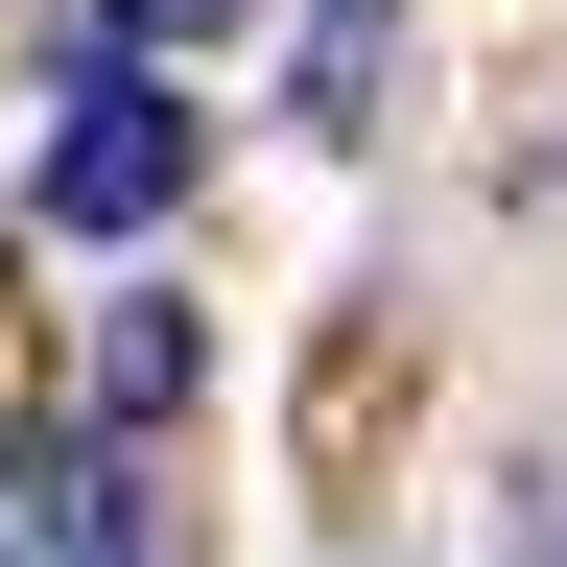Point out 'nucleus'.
<instances>
[{
    "instance_id": "nucleus-4",
    "label": "nucleus",
    "mask_w": 567,
    "mask_h": 567,
    "mask_svg": "<svg viewBox=\"0 0 567 567\" xmlns=\"http://www.w3.org/2000/svg\"><path fill=\"white\" fill-rule=\"evenodd\" d=\"M379 95V0H308V118H354Z\"/></svg>"
},
{
    "instance_id": "nucleus-1",
    "label": "nucleus",
    "mask_w": 567,
    "mask_h": 567,
    "mask_svg": "<svg viewBox=\"0 0 567 567\" xmlns=\"http://www.w3.org/2000/svg\"><path fill=\"white\" fill-rule=\"evenodd\" d=\"M48 237H142V213H166L189 189V95H166V71H71V118H48Z\"/></svg>"
},
{
    "instance_id": "nucleus-2",
    "label": "nucleus",
    "mask_w": 567,
    "mask_h": 567,
    "mask_svg": "<svg viewBox=\"0 0 567 567\" xmlns=\"http://www.w3.org/2000/svg\"><path fill=\"white\" fill-rule=\"evenodd\" d=\"M166 402H189V308H95V450H142Z\"/></svg>"
},
{
    "instance_id": "nucleus-5",
    "label": "nucleus",
    "mask_w": 567,
    "mask_h": 567,
    "mask_svg": "<svg viewBox=\"0 0 567 567\" xmlns=\"http://www.w3.org/2000/svg\"><path fill=\"white\" fill-rule=\"evenodd\" d=\"M189 24H237V0H95V48H189Z\"/></svg>"
},
{
    "instance_id": "nucleus-3",
    "label": "nucleus",
    "mask_w": 567,
    "mask_h": 567,
    "mask_svg": "<svg viewBox=\"0 0 567 567\" xmlns=\"http://www.w3.org/2000/svg\"><path fill=\"white\" fill-rule=\"evenodd\" d=\"M24 544H48V567H142V473H118V450L24 473Z\"/></svg>"
}]
</instances>
